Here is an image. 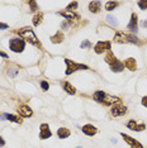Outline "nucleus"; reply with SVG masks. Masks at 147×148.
I'll return each mask as SVG.
<instances>
[{
  "label": "nucleus",
  "instance_id": "nucleus-1",
  "mask_svg": "<svg viewBox=\"0 0 147 148\" xmlns=\"http://www.w3.org/2000/svg\"><path fill=\"white\" fill-rule=\"evenodd\" d=\"M17 33L20 34V36L23 37L25 41L29 42V43L34 44V46H37V47L41 46V44H39V41H38V38H37V36L34 34L33 29H31V28H22V29H18V31H17Z\"/></svg>",
  "mask_w": 147,
  "mask_h": 148
},
{
  "label": "nucleus",
  "instance_id": "nucleus-2",
  "mask_svg": "<svg viewBox=\"0 0 147 148\" xmlns=\"http://www.w3.org/2000/svg\"><path fill=\"white\" fill-rule=\"evenodd\" d=\"M114 42H117V43H136V44L140 43L138 38L136 36L123 33V32H117L116 36H114Z\"/></svg>",
  "mask_w": 147,
  "mask_h": 148
},
{
  "label": "nucleus",
  "instance_id": "nucleus-3",
  "mask_svg": "<svg viewBox=\"0 0 147 148\" xmlns=\"http://www.w3.org/2000/svg\"><path fill=\"white\" fill-rule=\"evenodd\" d=\"M9 47H10L12 51H14V52H23L24 47H25V42L24 39H22V38H12L10 41H9Z\"/></svg>",
  "mask_w": 147,
  "mask_h": 148
},
{
  "label": "nucleus",
  "instance_id": "nucleus-4",
  "mask_svg": "<svg viewBox=\"0 0 147 148\" xmlns=\"http://www.w3.org/2000/svg\"><path fill=\"white\" fill-rule=\"evenodd\" d=\"M66 65H67V69H66V75H71L72 72L78 71V70H88V66L86 65H81V63H76V62H72L71 60H65Z\"/></svg>",
  "mask_w": 147,
  "mask_h": 148
},
{
  "label": "nucleus",
  "instance_id": "nucleus-5",
  "mask_svg": "<svg viewBox=\"0 0 147 148\" xmlns=\"http://www.w3.org/2000/svg\"><path fill=\"white\" fill-rule=\"evenodd\" d=\"M94 51L98 54L103 53L104 51H110V42H108V41H99L98 43L95 44Z\"/></svg>",
  "mask_w": 147,
  "mask_h": 148
},
{
  "label": "nucleus",
  "instance_id": "nucleus-6",
  "mask_svg": "<svg viewBox=\"0 0 147 148\" xmlns=\"http://www.w3.org/2000/svg\"><path fill=\"white\" fill-rule=\"evenodd\" d=\"M120 136H122V137H123V139H124L127 143L129 144L131 148H143L142 144L140 143L138 141H136L135 138H132V137L127 136V134H124V133H120Z\"/></svg>",
  "mask_w": 147,
  "mask_h": 148
},
{
  "label": "nucleus",
  "instance_id": "nucleus-7",
  "mask_svg": "<svg viewBox=\"0 0 147 148\" xmlns=\"http://www.w3.org/2000/svg\"><path fill=\"white\" fill-rule=\"evenodd\" d=\"M126 113H127V108L122 104L113 105V108H112V115H114V117H120V115H124Z\"/></svg>",
  "mask_w": 147,
  "mask_h": 148
},
{
  "label": "nucleus",
  "instance_id": "nucleus-8",
  "mask_svg": "<svg viewBox=\"0 0 147 148\" xmlns=\"http://www.w3.org/2000/svg\"><path fill=\"white\" fill-rule=\"evenodd\" d=\"M127 127H128L129 129L136 130V132H142V130L146 129V124H145V123L138 124V123H136L135 120H129L128 123H127Z\"/></svg>",
  "mask_w": 147,
  "mask_h": 148
},
{
  "label": "nucleus",
  "instance_id": "nucleus-9",
  "mask_svg": "<svg viewBox=\"0 0 147 148\" xmlns=\"http://www.w3.org/2000/svg\"><path fill=\"white\" fill-rule=\"evenodd\" d=\"M51 136H52V133H51V130H50V127H48V124L43 123L42 125H41L39 138H41V139H47V138H50Z\"/></svg>",
  "mask_w": 147,
  "mask_h": 148
},
{
  "label": "nucleus",
  "instance_id": "nucleus-10",
  "mask_svg": "<svg viewBox=\"0 0 147 148\" xmlns=\"http://www.w3.org/2000/svg\"><path fill=\"white\" fill-rule=\"evenodd\" d=\"M18 113L20 114V117L29 118V117H32V114H33V110H32L29 107H27V105H20V107L18 108Z\"/></svg>",
  "mask_w": 147,
  "mask_h": 148
},
{
  "label": "nucleus",
  "instance_id": "nucleus-11",
  "mask_svg": "<svg viewBox=\"0 0 147 148\" xmlns=\"http://www.w3.org/2000/svg\"><path fill=\"white\" fill-rule=\"evenodd\" d=\"M59 14H60V15H62L63 18L69 19L70 22H72V20H78V19H80V15H79V14H76L75 12H69V10H65V12H60Z\"/></svg>",
  "mask_w": 147,
  "mask_h": 148
},
{
  "label": "nucleus",
  "instance_id": "nucleus-12",
  "mask_svg": "<svg viewBox=\"0 0 147 148\" xmlns=\"http://www.w3.org/2000/svg\"><path fill=\"white\" fill-rule=\"evenodd\" d=\"M137 22H138V19H137V14H136V13H133V14L131 15V22L128 24V29L131 32H133V33H137V31H138Z\"/></svg>",
  "mask_w": 147,
  "mask_h": 148
},
{
  "label": "nucleus",
  "instance_id": "nucleus-13",
  "mask_svg": "<svg viewBox=\"0 0 147 148\" xmlns=\"http://www.w3.org/2000/svg\"><path fill=\"white\" fill-rule=\"evenodd\" d=\"M81 130L84 132V134H86V136H94V134L98 133V129L94 127V125H91V124L84 125V127L81 128Z\"/></svg>",
  "mask_w": 147,
  "mask_h": 148
},
{
  "label": "nucleus",
  "instance_id": "nucleus-14",
  "mask_svg": "<svg viewBox=\"0 0 147 148\" xmlns=\"http://www.w3.org/2000/svg\"><path fill=\"white\" fill-rule=\"evenodd\" d=\"M123 66L127 67V69L131 70V71H136V70H137L136 60L132 58V57H129V58H127L126 61H124V62H123Z\"/></svg>",
  "mask_w": 147,
  "mask_h": 148
},
{
  "label": "nucleus",
  "instance_id": "nucleus-15",
  "mask_svg": "<svg viewBox=\"0 0 147 148\" xmlns=\"http://www.w3.org/2000/svg\"><path fill=\"white\" fill-rule=\"evenodd\" d=\"M62 88H63V90H65L66 92H67V94H71V95L76 94V89L74 88V86L70 82H67V81L62 82Z\"/></svg>",
  "mask_w": 147,
  "mask_h": 148
},
{
  "label": "nucleus",
  "instance_id": "nucleus-16",
  "mask_svg": "<svg viewBox=\"0 0 147 148\" xmlns=\"http://www.w3.org/2000/svg\"><path fill=\"white\" fill-rule=\"evenodd\" d=\"M120 100L116 96H109V95H105V99L103 101L104 105H112V104H116V103H119Z\"/></svg>",
  "mask_w": 147,
  "mask_h": 148
},
{
  "label": "nucleus",
  "instance_id": "nucleus-17",
  "mask_svg": "<svg viewBox=\"0 0 147 148\" xmlns=\"http://www.w3.org/2000/svg\"><path fill=\"white\" fill-rule=\"evenodd\" d=\"M100 5H101L100 1H90V4H89V10L91 13H99V10H100Z\"/></svg>",
  "mask_w": 147,
  "mask_h": 148
},
{
  "label": "nucleus",
  "instance_id": "nucleus-18",
  "mask_svg": "<svg viewBox=\"0 0 147 148\" xmlns=\"http://www.w3.org/2000/svg\"><path fill=\"white\" fill-rule=\"evenodd\" d=\"M62 41H63V33L61 31H59L55 36L51 37V42H52V43H61Z\"/></svg>",
  "mask_w": 147,
  "mask_h": 148
},
{
  "label": "nucleus",
  "instance_id": "nucleus-19",
  "mask_svg": "<svg viewBox=\"0 0 147 148\" xmlns=\"http://www.w3.org/2000/svg\"><path fill=\"white\" fill-rule=\"evenodd\" d=\"M123 69H124L123 62H120V61H117L116 63H113V65L110 66V70L113 72H120V71H123Z\"/></svg>",
  "mask_w": 147,
  "mask_h": 148
},
{
  "label": "nucleus",
  "instance_id": "nucleus-20",
  "mask_svg": "<svg viewBox=\"0 0 147 148\" xmlns=\"http://www.w3.org/2000/svg\"><path fill=\"white\" fill-rule=\"evenodd\" d=\"M117 61H118V60H117V57L113 54V52H110V51H109V52H108V54L105 56V62L109 63V65L112 66L113 63H116Z\"/></svg>",
  "mask_w": 147,
  "mask_h": 148
},
{
  "label": "nucleus",
  "instance_id": "nucleus-21",
  "mask_svg": "<svg viewBox=\"0 0 147 148\" xmlns=\"http://www.w3.org/2000/svg\"><path fill=\"white\" fill-rule=\"evenodd\" d=\"M4 118L6 119H9L10 122H13V123H22V119L19 118V117H15V115H12V114H4V115H1V120Z\"/></svg>",
  "mask_w": 147,
  "mask_h": 148
},
{
  "label": "nucleus",
  "instance_id": "nucleus-22",
  "mask_svg": "<svg viewBox=\"0 0 147 148\" xmlns=\"http://www.w3.org/2000/svg\"><path fill=\"white\" fill-rule=\"evenodd\" d=\"M105 92L104 91H95L94 92V99H95V101H98V103H103L104 101V99H105Z\"/></svg>",
  "mask_w": 147,
  "mask_h": 148
},
{
  "label": "nucleus",
  "instance_id": "nucleus-23",
  "mask_svg": "<svg viewBox=\"0 0 147 148\" xmlns=\"http://www.w3.org/2000/svg\"><path fill=\"white\" fill-rule=\"evenodd\" d=\"M57 134H59V137L61 138V139H63V138L70 137V130L67 128H60V129L57 130Z\"/></svg>",
  "mask_w": 147,
  "mask_h": 148
},
{
  "label": "nucleus",
  "instance_id": "nucleus-24",
  "mask_svg": "<svg viewBox=\"0 0 147 148\" xmlns=\"http://www.w3.org/2000/svg\"><path fill=\"white\" fill-rule=\"evenodd\" d=\"M42 20H43V13H37L33 17V24L36 25V27L42 23Z\"/></svg>",
  "mask_w": 147,
  "mask_h": 148
},
{
  "label": "nucleus",
  "instance_id": "nucleus-25",
  "mask_svg": "<svg viewBox=\"0 0 147 148\" xmlns=\"http://www.w3.org/2000/svg\"><path fill=\"white\" fill-rule=\"evenodd\" d=\"M118 4H119L118 1H108L107 4H105V9H107L108 12H110V10H113L114 8H117Z\"/></svg>",
  "mask_w": 147,
  "mask_h": 148
},
{
  "label": "nucleus",
  "instance_id": "nucleus-26",
  "mask_svg": "<svg viewBox=\"0 0 147 148\" xmlns=\"http://www.w3.org/2000/svg\"><path fill=\"white\" fill-rule=\"evenodd\" d=\"M107 22L109 24L113 25V27H117V25H118V20L113 17V15H108V17H107Z\"/></svg>",
  "mask_w": 147,
  "mask_h": 148
},
{
  "label": "nucleus",
  "instance_id": "nucleus-27",
  "mask_svg": "<svg viewBox=\"0 0 147 148\" xmlns=\"http://www.w3.org/2000/svg\"><path fill=\"white\" fill-rule=\"evenodd\" d=\"M78 5H79V3H78V1H72V3H70L69 6L66 8V10H69V12H74L76 8H78Z\"/></svg>",
  "mask_w": 147,
  "mask_h": 148
},
{
  "label": "nucleus",
  "instance_id": "nucleus-28",
  "mask_svg": "<svg viewBox=\"0 0 147 148\" xmlns=\"http://www.w3.org/2000/svg\"><path fill=\"white\" fill-rule=\"evenodd\" d=\"M138 6L142 9V10L147 9V0H140V1H138Z\"/></svg>",
  "mask_w": 147,
  "mask_h": 148
},
{
  "label": "nucleus",
  "instance_id": "nucleus-29",
  "mask_svg": "<svg viewBox=\"0 0 147 148\" xmlns=\"http://www.w3.org/2000/svg\"><path fill=\"white\" fill-rule=\"evenodd\" d=\"M17 73H18L17 69H12V70H9L8 71V76L9 77H14V76H17Z\"/></svg>",
  "mask_w": 147,
  "mask_h": 148
},
{
  "label": "nucleus",
  "instance_id": "nucleus-30",
  "mask_svg": "<svg viewBox=\"0 0 147 148\" xmlns=\"http://www.w3.org/2000/svg\"><path fill=\"white\" fill-rule=\"evenodd\" d=\"M41 88H42L43 91H47L50 88V85H48V82L47 81H41Z\"/></svg>",
  "mask_w": 147,
  "mask_h": 148
},
{
  "label": "nucleus",
  "instance_id": "nucleus-31",
  "mask_svg": "<svg viewBox=\"0 0 147 148\" xmlns=\"http://www.w3.org/2000/svg\"><path fill=\"white\" fill-rule=\"evenodd\" d=\"M80 47H81V48H90L91 47V43L89 41H84L81 44H80Z\"/></svg>",
  "mask_w": 147,
  "mask_h": 148
},
{
  "label": "nucleus",
  "instance_id": "nucleus-32",
  "mask_svg": "<svg viewBox=\"0 0 147 148\" xmlns=\"http://www.w3.org/2000/svg\"><path fill=\"white\" fill-rule=\"evenodd\" d=\"M28 4L31 5L32 10H37V3L36 1H28Z\"/></svg>",
  "mask_w": 147,
  "mask_h": 148
},
{
  "label": "nucleus",
  "instance_id": "nucleus-33",
  "mask_svg": "<svg viewBox=\"0 0 147 148\" xmlns=\"http://www.w3.org/2000/svg\"><path fill=\"white\" fill-rule=\"evenodd\" d=\"M142 105H143V107H146L147 108V96H143V98H142Z\"/></svg>",
  "mask_w": 147,
  "mask_h": 148
},
{
  "label": "nucleus",
  "instance_id": "nucleus-34",
  "mask_svg": "<svg viewBox=\"0 0 147 148\" xmlns=\"http://www.w3.org/2000/svg\"><path fill=\"white\" fill-rule=\"evenodd\" d=\"M8 27H9V25H8V24H4V23H0V31H1V29H8Z\"/></svg>",
  "mask_w": 147,
  "mask_h": 148
},
{
  "label": "nucleus",
  "instance_id": "nucleus-35",
  "mask_svg": "<svg viewBox=\"0 0 147 148\" xmlns=\"http://www.w3.org/2000/svg\"><path fill=\"white\" fill-rule=\"evenodd\" d=\"M67 27H69V24L66 23V22H62V23H61V28H62V29H65V28H67Z\"/></svg>",
  "mask_w": 147,
  "mask_h": 148
},
{
  "label": "nucleus",
  "instance_id": "nucleus-36",
  "mask_svg": "<svg viewBox=\"0 0 147 148\" xmlns=\"http://www.w3.org/2000/svg\"><path fill=\"white\" fill-rule=\"evenodd\" d=\"M0 56H1V57H4V58H8V54L4 53V52H3V51H0Z\"/></svg>",
  "mask_w": 147,
  "mask_h": 148
},
{
  "label": "nucleus",
  "instance_id": "nucleus-37",
  "mask_svg": "<svg viewBox=\"0 0 147 148\" xmlns=\"http://www.w3.org/2000/svg\"><path fill=\"white\" fill-rule=\"evenodd\" d=\"M4 144H5V141L1 137H0V147H1V146H4Z\"/></svg>",
  "mask_w": 147,
  "mask_h": 148
},
{
  "label": "nucleus",
  "instance_id": "nucleus-38",
  "mask_svg": "<svg viewBox=\"0 0 147 148\" xmlns=\"http://www.w3.org/2000/svg\"><path fill=\"white\" fill-rule=\"evenodd\" d=\"M143 27H147V22H143Z\"/></svg>",
  "mask_w": 147,
  "mask_h": 148
}]
</instances>
